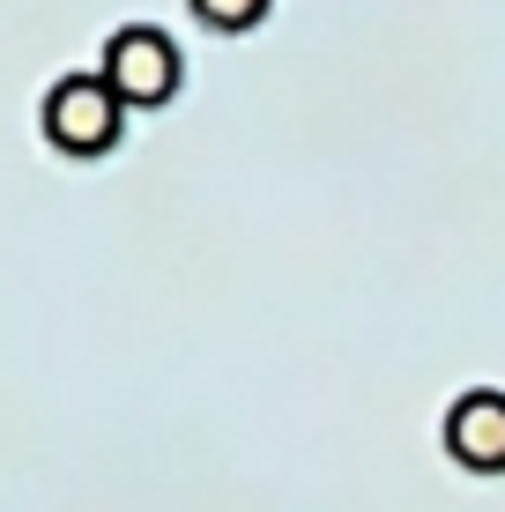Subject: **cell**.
<instances>
[{
    "label": "cell",
    "instance_id": "cell-1",
    "mask_svg": "<svg viewBox=\"0 0 505 512\" xmlns=\"http://www.w3.org/2000/svg\"><path fill=\"white\" fill-rule=\"evenodd\" d=\"M38 119H45V134L60 141V149L97 156V149H112V141H119V119H127V104H119V90L97 75V67H67V75H52Z\"/></svg>",
    "mask_w": 505,
    "mask_h": 512
},
{
    "label": "cell",
    "instance_id": "cell-2",
    "mask_svg": "<svg viewBox=\"0 0 505 512\" xmlns=\"http://www.w3.org/2000/svg\"><path fill=\"white\" fill-rule=\"evenodd\" d=\"M97 75L119 90V104H164L179 90V45H171V30H156V23H119L112 38H104Z\"/></svg>",
    "mask_w": 505,
    "mask_h": 512
},
{
    "label": "cell",
    "instance_id": "cell-3",
    "mask_svg": "<svg viewBox=\"0 0 505 512\" xmlns=\"http://www.w3.org/2000/svg\"><path fill=\"white\" fill-rule=\"evenodd\" d=\"M446 453L476 475H505V394L498 386H468L446 409Z\"/></svg>",
    "mask_w": 505,
    "mask_h": 512
},
{
    "label": "cell",
    "instance_id": "cell-4",
    "mask_svg": "<svg viewBox=\"0 0 505 512\" xmlns=\"http://www.w3.org/2000/svg\"><path fill=\"white\" fill-rule=\"evenodd\" d=\"M186 8L201 15V23H216V30H246L268 15V0H186Z\"/></svg>",
    "mask_w": 505,
    "mask_h": 512
}]
</instances>
